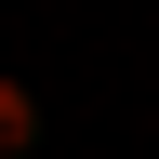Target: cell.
<instances>
[{
  "label": "cell",
  "instance_id": "cell-1",
  "mask_svg": "<svg viewBox=\"0 0 159 159\" xmlns=\"http://www.w3.org/2000/svg\"><path fill=\"white\" fill-rule=\"evenodd\" d=\"M13 146H40V106H27V80H0V159Z\"/></svg>",
  "mask_w": 159,
  "mask_h": 159
}]
</instances>
